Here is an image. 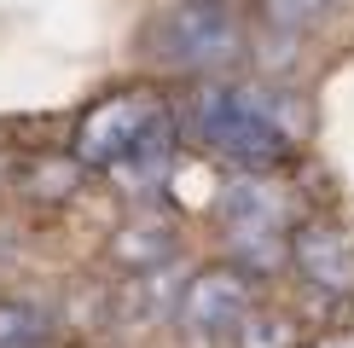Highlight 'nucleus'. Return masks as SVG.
Returning <instances> with one entry per match:
<instances>
[{
    "instance_id": "f257e3e1",
    "label": "nucleus",
    "mask_w": 354,
    "mask_h": 348,
    "mask_svg": "<svg viewBox=\"0 0 354 348\" xmlns=\"http://www.w3.org/2000/svg\"><path fill=\"white\" fill-rule=\"evenodd\" d=\"M192 134L209 145V151L244 163V168H273V163L290 157L285 122L256 93H239V87H221V81L192 93Z\"/></svg>"
},
{
    "instance_id": "f03ea898",
    "label": "nucleus",
    "mask_w": 354,
    "mask_h": 348,
    "mask_svg": "<svg viewBox=\"0 0 354 348\" xmlns=\"http://www.w3.org/2000/svg\"><path fill=\"white\" fill-rule=\"evenodd\" d=\"M169 134H174V122L157 99L116 93L99 110H87L76 151H82V163H99V168H163Z\"/></svg>"
},
{
    "instance_id": "7ed1b4c3",
    "label": "nucleus",
    "mask_w": 354,
    "mask_h": 348,
    "mask_svg": "<svg viewBox=\"0 0 354 348\" xmlns=\"http://www.w3.org/2000/svg\"><path fill=\"white\" fill-rule=\"evenodd\" d=\"M244 23L227 0H180L151 23V52L174 70H215L239 58Z\"/></svg>"
},
{
    "instance_id": "20e7f679",
    "label": "nucleus",
    "mask_w": 354,
    "mask_h": 348,
    "mask_svg": "<svg viewBox=\"0 0 354 348\" xmlns=\"http://www.w3.org/2000/svg\"><path fill=\"white\" fill-rule=\"evenodd\" d=\"M180 325L192 342H227L250 325V279L239 267H209L186 284L180 296Z\"/></svg>"
},
{
    "instance_id": "39448f33",
    "label": "nucleus",
    "mask_w": 354,
    "mask_h": 348,
    "mask_svg": "<svg viewBox=\"0 0 354 348\" xmlns=\"http://www.w3.org/2000/svg\"><path fill=\"white\" fill-rule=\"evenodd\" d=\"M297 267L308 284L331 290V296H343V290H354V250L343 232L331 226H302L297 232Z\"/></svg>"
},
{
    "instance_id": "423d86ee",
    "label": "nucleus",
    "mask_w": 354,
    "mask_h": 348,
    "mask_svg": "<svg viewBox=\"0 0 354 348\" xmlns=\"http://www.w3.org/2000/svg\"><path fill=\"white\" fill-rule=\"evenodd\" d=\"M221 215H227V226L239 232L244 244H250V238H256V244H273L279 226H285V203H279L261 180H239V186L227 192V203H221Z\"/></svg>"
},
{
    "instance_id": "0eeeda50",
    "label": "nucleus",
    "mask_w": 354,
    "mask_h": 348,
    "mask_svg": "<svg viewBox=\"0 0 354 348\" xmlns=\"http://www.w3.org/2000/svg\"><path fill=\"white\" fill-rule=\"evenodd\" d=\"M169 250H174V226L169 221H134L116 238V261H122V267H157Z\"/></svg>"
},
{
    "instance_id": "6e6552de",
    "label": "nucleus",
    "mask_w": 354,
    "mask_h": 348,
    "mask_svg": "<svg viewBox=\"0 0 354 348\" xmlns=\"http://www.w3.org/2000/svg\"><path fill=\"white\" fill-rule=\"evenodd\" d=\"M47 337V325H41L35 308H24V302H0V348H35Z\"/></svg>"
},
{
    "instance_id": "1a4fd4ad",
    "label": "nucleus",
    "mask_w": 354,
    "mask_h": 348,
    "mask_svg": "<svg viewBox=\"0 0 354 348\" xmlns=\"http://www.w3.org/2000/svg\"><path fill=\"white\" fill-rule=\"evenodd\" d=\"M244 348H297V331H290V319H250L244 325Z\"/></svg>"
},
{
    "instance_id": "9d476101",
    "label": "nucleus",
    "mask_w": 354,
    "mask_h": 348,
    "mask_svg": "<svg viewBox=\"0 0 354 348\" xmlns=\"http://www.w3.org/2000/svg\"><path fill=\"white\" fill-rule=\"evenodd\" d=\"M326 6H331V0H261V12H268L273 23H290V29L326 18Z\"/></svg>"
},
{
    "instance_id": "9b49d317",
    "label": "nucleus",
    "mask_w": 354,
    "mask_h": 348,
    "mask_svg": "<svg viewBox=\"0 0 354 348\" xmlns=\"http://www.w3.org/2000/svg\"><path fill=\"white\" fill-rule=\"evenodd\" d=\"M314 348H354V342H343V337H326V342H314Z\"/></svg>"
}]
</instances>
